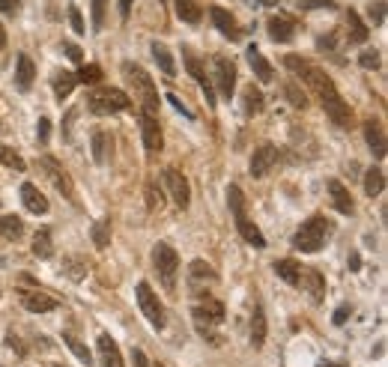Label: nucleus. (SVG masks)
<instances>
[{
  "instance_id": "obj_1",
  "label": "nucleus",
  "mask_w": 388,
  "mask_h": 367,
  "mask_svg": "<svg viewBox=\"0 0 388 367\" xmlns=\"http://www.w3.org/2000/svg\"><path fill=\"white\" fill-rule=\"evenodd\" d=\"M284 66L290 69L296 78L305 81V87L323 102V107H326V114L335 120V125H340V129H349V125H353V111H349V105L340 98L335 81H331L320 66H314V63L299 57V54H287Z\"/></svg>"
},
{
  "instance_id": "obj_2",
  "label": "nucleus",
  "mask_w": 388,
  "mask_h": 367,
  "mask_svg": "<svg viewBox=\"0 0 388 367\" xmlns=\"http://www.w3.org/2000/svg\"><path fill=\"white\" fill-rule=\"evenodd\" d=\"M123 75L129 81L134 98L141 102L143 114H156L159 111V90L152 84V78L138 66V63H123Z\"/></svg>"
},
{
  "instance_id": "obj_3",
  "label": "nucleus",
  "mask_w": 388,
  "mask_h": 367,
  "mask_svg": "<svg viewBox=\"0 0 388 367\" xmlns=\"http://www.w3.org/2000/svg\"><path fill=\"white\" fill-rule=\"evenodd\" d=\"M329 233H331V224L323 218V215H314L296 230L293 236V248L302 251V254H317V251L329 242Z\"/></svg>"
},
{
  "instance_id": "obj_4",
  "label": "nucleus",
  "mask_w": 388,
  "mask_h": 367,
  "mask_svg": "<svg viewBox=\"0 0 388 367\" xmlns=\"http://www.w3.org/2000/svg\"><path fill=\"white\" fill-rule=\"evenodd\" d=\"M152 266H156L161 284H165L167 290H174L176 286V272H179V257H176V251L170 248L167 242H159V245L152 248Z\"/></svg>"
},
{
  "instance_id": "obj_5",
  "label": "nucleus",
  "mask_w": 388,
  "mask_h": 367,
  "mask_svg": "<svg viewBox=\"0 0 388 367\" xmlns=\"http://www.w3.org/2000/svg\"><path fill=\"white\" fill-rule=\"evenodd\" d=\"M90 111L96 116H108V114H116V111H125V107L132 105V98L123 93V90H99L87 98Z\"/></svg>"
},
{
  "instance_id": "obj_6",
  "label": "nucleus",
  "mask_w": 388,
  "mask_h": 367,
  "mask_svg": "<svg viewBox=\"0 0 388 367\" xmlns=\"http://www.w3.org/2000/svg\"><path fill=\"white\" fill-rule=\"evenodd\" d=\"M224 319V304L210 299V295H201V304H194V322L201 328L203 337H212V322Z\"/></svg>"
},
{
  "instance_id": "obj_7",
  "label": "nucleus",
  "mask_w": 388,
  "mask_h": 367,
  "mask_svg": "<svg viewBox=\"0 0 388 367\" xmlns=\"http://www.w3.org/2000/svg\"><path fill=\"white\" fill-rule=\"evenodd\" d=\"M39 165L45 170V176L51 179V185L57 188V191L66 197V200H75V182H72V176L66 174V167H63L57 158H51V156H42Z\"/></svg>"
},
{
  "instance_id": "obj_8",
  "label": "nucleus",
  "mask_w": 388,
  "mask_h": 367,
  "mask_svg": "<svg viewBox=\"0 0 388 367\" xmlns=\"http://www.w3.org/2000/svg\"><path fill=\"white\" fill-rule=\"evenodd\" d=\"M138 304H141V311H143V317H147L156 328H165V308H161V302H159V295L152 293V286L147 281H141L138 284Z\"/></svg>"
},
{
  "instance_id": "obj_9",
  "label": "nucleus",
  "mask_w": 388,
  "mask_h": 367,
  "mask_svg": "<svg viewBox=\"0 0 388 367\" xmlns=\"http://www.w3.org/2000/svg\"><path fill=\"white\" fill-rule=\"evenodd\" d=\"M212 69H215V84H218L221 96H233V90H236V66H233V60L224 57V54H215Z\"/></svg>"
},
{
  "instance_id": "obj_10",
  "label": "nucleus",
  "mask_w": 388,
  "mask_h": 367,
  "mask_svg": "<svg viewBox=\"0 0 388 367\" xmlns=\"http://www.w3.org/2000/svg\"><path fill=\"white\" fill-rule=\"evenodd\" d=\"M165 185L170 197H174V203L179 206V209H188V203H192V191H188V179L183 176V170L176 167H167L165 170Z\"/></svg>"
},
{
  "instance_id": "obj_11",
  "label": "nucleus",
  "mask_w": 388,
  "mask_h": 367,
  "mask_svg": "<svg viewBox=\"0 0 388 367\" xmlns=\"http://www.w3.org/2000/svg\"><path fill=\"white\" fill-rule=\"evenodd\" d=\"M275 161H278V149H275V143H260V147L254 149V156H251V176H266L269 170L275 167Z\"/></svg>"
},
{
  "instance_id": "obj_12",
  "label": "nucleus",
  "mask_w": 388,
  "mask_h": 367,
  "mask_svg": "<svg viewBox=\"0 0 388 367\" xmlns=\"http://www.w3.org/2000/svg\"><path fill=\"white\" fill-rule=\"evenodd\" d=\"M183 60H185V66H188V72H192V78L201 84V90H203V96H206V102H210V107H215V93H212V81L206 78V72H203V63L194 57L192 51H183Z\"/></svg>"
},
{
  "instance_id": "obj_13",
  "label": "nucleus",
  "mask_w": 388,
  "mask_h": 367,
  "mask_svg": "<svg viewBox=\"0 0 388 367\" xmlns=\"http://www.w3.org/2000/svg\"><path fill=\"white\" fill-rule=\"evenodd\" d=\"M141 138H143V147H147L150 152H161V147H165V138H161L159 120L152 114H143L141 116Z\"/></svg>"
},
{
  "instance_id": "obj_14",
  "label": "nucleus",
  "mask_w": 388,
  "mask_h": 367,
  "mask_svg": "<svg viewBox=\"0 0 388 367\" xmlns=\"http://www.w3.org/2000/svg\"><path fill=\"white\" fill-rule=\"evenodd\" d=\"M21 302H24V308L27 311H33V313H48V311H57V299L48 293H42V290H21Z\"/></svg>"
},
{
  "instance_id": "obj_15",
  "label": "nucleus",
  "mask_w": 388,
  "mask_h": 367,
  "mask_svg": "<svg viewBox=\"0 0 388 367\" xmlns=\"http://www.w3.org/2000/svg\"><path fill=\"white\" fill-rule=\"evenodd\" d=\"M210 18H212V24L218 27V33H221V36H227V39L236 42L239 36H242V33H239V27H236V18H233V15L227 12V9L212 6V9H210Z\"/></svg>"
},
{
  "instance_id": "obj_16",
  "label": "nucleus",
  "mask_w": 388,
  "mask_h": 367,
  "mask_svg": "<svg viewBox=\"0 0 388 367\" xmlns=\"http://www.w3.org/2000/svg\"><path fill=\"white\" fill-rule=\"evenodd\" d=\"M329 197H331V203H335V209L340 215H353L356 203H353V197H349L347 185L340 182V179H329Z\"/></svg>"
},
{
  "instance_id": "obj_17",
  "label": "nucleus",
  "mask_w": 388,
  "mask_h": 367,
  "mask_svg": "<svg viewBox=\"0 0 388 367\" xmlns=\"http://www.w3.org/2000/svg\"><path fill=\"white\" fill-rule=\"evenodd\" d=\"M266 30L275 42H290L296 36V24H293V18H287V15H272L266 21Z\"/></svg>"
},
{
  "instance_id": "obj_18",
  "label": "nucleus",
  "mask_w": 388,
  "mask_h": 367,
  "mask_svg": "<svg viewBox=\"0 0 388 367\" xmlns=\"http://www.w3.org/2000/svg\"><path fill=\"white\" fill-rule=\"evenodd\" d=\"M96 349H99V358H102V367H123V355L116 340H111L108 335H99Z\"/></svg>"
},
{
  "instance_id": "obj_19",
  "label": "nucleus",
  "mask_w": 388,
  "mask_h": 367,
  "mask_svg": "<svg viewBox=\"0 0 388 367\" xmlns=\"http://www.w3.org/2000/svg\"><path fill=\"white\" fill-rule=\"evenodd\" d=\"M18 191H21V200H24V206H27L30 212H36V215L48 212V200H45V194H42L33 182H24L21 188H18Z\"/></svg>"
},
{
  "instance_id": "obj_20",
  "label": "nucleus",
  "mask_w": 388,
  "mask_h": 367,
  "mask_svg": "<svg viewBox=\"0 0 388 367\" xmlns=\"http://www.w3.org/2000/svg\"><path fill=\"white\" fill-rule=\"evenodd\" d=\"M365 138H367V147H371L374 156H376V158H385V132H382L380 120H367Z\"/></svg>"
},
{
  "instance_id": "obj_21",
  "label": "nucleus",
  "mask_w": 388,
  "mask_h": 367,
  "mask_svg": "<svg viewBox=\"0 0 388 367\" xmlns=\"http://www.w3.org/2000/svg\"><path fill=\"white\" fill-rule=\"evenodd\" d=\"M367 36H371L367 24H362V18H358L356 9H349L347 12V39H349V45H362V42H367Z\"/></svg>"
},
{
  "instance_id": "obj_22",
  "label": "nucleus",
  "mask_w": 388,
  "mask_h": 367,
  "mask_svg": "<svg viewBox=\"0 0 388 367\" xmlns=\"http://www.w3.org/2000/svg\"><path fill=\"white\" fill-rule=\"evenodd\" d=\"M78 84V78H75V72H69V69H60V72H54V78H51V87H54V96L60 98H66L72 96V90H75Z\"/></svg>"
},
{
  "instance_id": "obj_23",
  "label": "nucleus",
  "mask_w": 388,
  "mask_h": 367,
  "mask_svg": "<svg viewBox=\"0 0 388 367\" xmlns=\"http://www.w3.org/2000/svg\"><path fill=\"white\" fill-rule=\"evenodd\" d=\"M248 63H251V69H254V75H257V81H263V84H269V81L275 78V72H272V66H269V60L263 57V54L257 51V45H251L248 48Z\"/></svg>"
},
{
  "instance_id": "obj_24",
  "label": "nucleus",
  "mask_w": 388,
  "mask_h": 367,
  "mask_svg": "<svg viewBox=\"0 0 388 367\" xmlns=\"http://www.w3.org/2000/svg\"><path fill=\"white\" fill-rule=\"evenodd\" d=\"M33 78H36L33 60L27 57V54H18V72H15V84H18V90H30Z\"/></svg>"
},
{
  "instance_id": "obj_25",
  "label": "nucleus",
  "mask_w": 388,
  "mask_h": 367,
  "mask_svg": "<svg viewBox=\"0 0 388 367\" xmlns=\"http://www.w3.org/2000/svg\"><path fill=\"white\" fill-rule=\"evenodd\" d=\"M90 149H93V158H96V165H105L108 161V149H111V134L102 132V129H96L93 134H90Z\"/></svg>"
},
{
  "instance_id": "obj_26",
  "label": "nucleus",
  "mask_w": 388,
  "mask_h": 367,
  "mask_svg": "<svg viewBox=\"0 0 388 367\" xmlns=\"http://www.w3.org/2000/svg\"><path fill=\"white\" fill-rule=\"evenodd\" d=\"M299 284L311 293V299H314V302H323V295H326V290H323V286H326V281H323V275H320V272H314V269H311V272L299 275Z\"/></svg>"
},
{
  "instance_id": "obj_27",
  "label": "nucleus",
  "mask_w": 388,
  "mask_h": 367,
  "mask_svg": "<svg viewBox=\"0 0 388 367\" xmlns=\"http://www.w3.org/2000/svg\"><path fill=\"white\" fill-rule=\"evenodd\" d=\"M236 227H239L242 239H245L248 245H254V248H263V245H266L263 233H260L257 224H251V221H248V215H242V218H236Z\"/></svg>"
},
{
  "instance_id": "obj_28",
  "label": "nucleus",
  "mask_w": 388,
  "mask_h": 367,
  "mask_svg": "<svg viewBox=\"0 0 388 367\" xmlns=\"http://www.w3.org/2000/svg\"><path fill=\"white\" fill-rule=\"evenodd\" d=\"M176 3V15L183 18L185 24H201V18H203V9L197 0H174Z\"/></svg>"
},
{
  "instance_id": "obj_29",
  "label": "nucleus",
  "mask_w": 388,
  "mask_h": 367,
  "mask_svg": "<svg viewBox=\"0 0 388 367\" xmlns=\"http://www.w3.org/2000/svg\"><path fill=\"white\" fill-rule=\"evenodd\" d=\"M152 57H156L159 69L165 72L167 78H174V75H176V63H174V57H170L167 45H161V42H152Z\"/></svg>"
},
{
  "instance_id": "obj_30",
  "label": "nucleus",
  "mask_w": 388,
  "mask_h": 367,
  "mask_svg": "<svg viewBox=\"0 0 388 367\" xmlns=\"http://www.w3.org/2000/svg\"><path fill=\"white\" fill-rule=\"evenodd\" d=\"M275 275H278V277H284L287 284L299 286L302 269H299V263H293V260H275Z\"/></svg>"
},
{
  "instance_id": "obj_31",
  "label": "nucleus",
  "mask_w": 388,
  "mask_h": 367,
  "mask_svg": "<svg viewBox=\"0 0 388 367\" xmlns=\"http://www.w3.org/2000/svg\"><path fill=\"white\" fill-rule=\"evenodd\" d=\"M385 191V176H382V170L380 167H371L365 174V194L367 197H380Z\"/></svg>"
},
{
  "instance_id": "obj_32",
  "label": "nucleus",
  "mask_w": 388,
  "mask_h": 367,
  "mask_svg": "<svg viewBox=\"0 0 388 367\" xmlns=\"http://www.w3.org/2000/svg\"><path fill=\"white\" fill-rule=\"evenodd\" d=\"M242 111H245L248 116L263 111V93H260V90H257L254 84L245 87V93H242Z\"/></svg>"
},
{
  "instance_id": "obj_33",
  "label": "nucleus",
  "mask_w": 388,
  "mask_h": 367,
  "mask_svg": "<svg viewBox=\"0 0 388 367\" xmlns=\"http://www.w3.org/2000/svg\"><path fill=\"white\" fill-rule=\"evenodd\" d=\"M263 340H266V313L263 308H254V317H251V344L263 346Z\"/></svg>"
},
{
  "instance_id": "obj_34",
  "label": "nucleus",
  "mask_w": 388,
  "mask_h": 367,
  "mask_svg": "<svg viewBox=\"0 0 388 367\" xmlns=\"http://www.w3.org/2000/svg\"><path fill=\"white\" fill-rule=\"evenodd\" d=\"M63 340H66V346L72 349V353H75V358H78V361L81 364H93V355H90V349L84 346V344H81V340L75 337V335H72V331H63Z\"/></svg>"
},
{
  "instance_id": "obj_35",
  "label": "nucleus",
  "mask_w": 388,
  "mask_h": 367,
  "mask_svg": "<svg viewBox=\"0 0 388 367\" xmlns=\"http://www.w3.org/2000/svg\"><path fill=\"white\" fill-rule=\"evenodd\" d=\"M21 233H24L21 218H15V215H6V218H0V236H6V239H18Z\"/></svg>"
},
{
  "instance_id": "obj_36",
  "label": "nucleus",
  "mask_w": 388,
  "mask_h": 367,
  "mask_svg": "<svg viewBox=\"0 0 388 367\" xmlns=\"http://www.w3.org/2000/svg\"><path fill=\"white\" fill-rule=\"evenodd\" d=\"M93 242H96L99 251L108 248V242H111V218H102V221L93 224Z\"/></svg>"
},
{
  "instance_id": "obj_37",
  "label": "nucleus",
  "mask_w": 388,
  "mask_h": 367,
  "mask_svg": "<svg viewBox=\"0 0 388 367\" xmlns=\"http://www.w3.org/2000/svg\"><path fill=\"white\" fill-rule=\"evenodd\" d=\"M227 203H230L233 218H242V215H245V197H242V188L239 185H230L227 188Z\"/></svg>"
},
{
  "instance_id": "obj_38",
  "label": "nucleus",
  "mask_w": 388,
  "mask_h": 367,
  "mask_svg": "<svg viewBox=\"0 0 388 367\" xmlns=\"http://www.w3.org/2000/svg\"><path fill=\"white\" fill-rule=\"evenodd\" d=\"M33 251H36V257H51V254H54V245H51V230H48V227L36 233V239H33Z\"/></svg>"
},
{
  "instance_id": "obj_39",
  "label": "nucleus",
  "mask_w": 388,
  "mask_h": 367,
  "mask_svg": "<svg viewBox=\"0 0 388 367\" xmlns=\"http://www.w3.org/2000/svg\"><path fill=\"white\" fill-rule=\"evenodd\" d=\"M0 165H6V167H12V170H18V174H21V170H27V165H24V158L18 156L15 149H9V147H3V143H0Z\"/></svg>"
},
{
  "instance_id": "obj_40",
  "label": "nucleus",
  "mask_w": 388,
  "mask_h": 367,
  "mask_svg": "<svg viewBox=\"0 0 388 367\" xmlns=\"http://www.w3.org/2000/svg\"><path fill=\"white\" fill-rule=\"evenodd\" d=\"M63 269H66V272H69L72 277H75V281H81V277L87 275V263H84L81 257H69L66 263H63Z\"/></svg>"
},
{
  "instance_id": "obj_41",
  "label": "nucleus",
  "mask_w": 388,
  "mask_h": 367,
  "mask_svg": "<svg viewBox=\"0 0 388 367\" xmlns=\"http://www.w3.org/2000/svg\"><path fill=\"white\" fill-rule=\"evenodd\" d=\"M75 78L81 81V84H96V81H102V69H99L96 63H90V66H84V69H81Z\"/></svg>"
},
{
  "instance_id": "obj_42",
  "label": "nucleus",
  "mask_w": 388,
  "mask_h": 367,
  "mask_svg": "<svg viewBox=\"0 0 388 367\" xmlns=\"http://www.w3.org/2000/svg\"><path fill=\"white\" fill-rule=\"evenodd\" d=\"M105 6H108V0H93V27L96 30L105 27Z\"/></svg>"
},
{
  "instance_id": "obj_43",
  "label": "nucleus",
  "mask_w": 388,
  "mask_h": 367,
  "mask_svg": "<svg viewBox=\"0 0 388 367\" xmlns=\"http://www.w3.org/2000/svg\"><path fill=\"white\" fill-rule=\"evenodd\" d=\"M69 24H72V30H75V33H84L87 30L84 18H81V12H78V6H69Z\"/></svg>"
},
{
  "instance_id": "obj_44",
  "label": "nucleus",
  "mask_w": 388,
  "mask_h": 367,
  "mask_svg": "<svg viewBox=\"0 0 388 367\" xmlns=\"http://www.w3.org/2000/svg\"><path fill=\"white\" fill-rule=\"evenodd\" d=\"M358 63H362V66H365V69H376V66H380V54H376V51H371V48H367V51L362 54V57H358Z\"/></svg>"
},
{
  "instance_id": "obj_45",
  "label": "nucleus",
  "mask_w": 388,
  "mask_h": 367,
  "mask_svg": "<svg viewBox=\"0 0 388 367\" xmlns=\"http://www.w3.org/2000/svg\"><path fill=\"white\" fill-rule=\"evenodd\" d=\"M192 275L194 277H215V272L203 263V260H194V263H192Z\"/></svg>"
},
{
  "instance_id": "obj_46",
  "label": "nucleus",
  "mask_w": 388,
  "mask_h": 367,
  "mask_svg": "<svg viewBox=\"0 0 388 367\" xmlns=\"http://www.w3.org/2000/svg\"><path fill=\"white\" fill-rule=\"evenodd\" d=\"M147 200H150V209H161V194L156 191V182L147 185Z\"/></svg>"
},
{
  "instance_id": "obj_47",
  "label": "nucleus",
  "mask_w": 388,
  "mask_h": 367,
  "mask_svg": "<svg viewBox=\"0 0 388 367\" xmlns=\"http://www.w3.org/2000/svg\"><path fill=\"white\" fill-rule=\"evenodd\" d=\"M371 18H374V24H385V3L382 0H376V3L371 6Z\"/></svg>"
},
{
  "instance_id": "obj_48",
  "label": "nucleus",
  "mask_w": 388,
  "mask_h": 367,
  "mask_svg": "<svg viewBox=\"0 0 388 367\" xmlns=\"http://www.w3.org/2000/svg\"><path fill=\"white\" fill-rule=\"evenodd\" d=\"M48 134H51V123L42 116V120H39V129H36V140H39V143H48Z\"/></svg>"
},
{
  "instance_id": "obj_49",
  "label": "nucleus",
  "mask_w": 388,
  "mask_h": 367,
  "mask_svg": "<svg viewBox=\"0 0 388 367\" xmlns=\"http://www.w3.org/2000/svg\"><path fill=\"white\" fill-rule=\"evenodd\" d=\"M6 344H9V346H12V349H15V353H18V355H24V353H27V346L21 344V337H18V335H15V331H9V335H6Z\"/></svg>"
},
{
  "instance_id": "obj_50",
  "label": "nucleus",
  "mask_w": 388,
  "mask_h": 367,
  "mask_svg": "<svg viewBox=\"0 0 388 367\" xmlns=\"http://www.w3.org/2000/svg\"><path fill=\"white\" fill-rule=\"evenodd\" d=\"M287 96H290V102H293L296 107H305V105H308V98H305V96H302V93H299V90H296L293 84L287 87Z\"/></svg>"
},
{
  "instance_id": "obj_51",
  "label": "nucleus",
  "mask_w": 388,
  "mask_h": 367,
  "mask_svg": "<svg viewBox=\"0 0 388 367\" xmlns=\"http://www.w3.org/2000/svg\"><path fill=\"white\" fill-rule=\"evenodd\" d=\"M60 48H63V51H66V57H69V60H75V63H81V48H78V45H75V42H63V45H60Z\"/></svg>"
},
{
  "instance_id": "obj_52",
  "label": "nucleus",
  "mask_w": 388,
  "mask_h": 367,
  "mask_svg": "<svg viewBox=\"0 0 388 367\" xmlns=\"http://www.w3.org/2000/svg\"><path fill=\"white\" fill-rule=\"evenodd\" d=\"M167 102H170V105H174V107H176V111H179V114H185V120H194V114H192V111H188V107H185L183 102H179V98H176L174 93H167Z\"/></svg>"
},
{
  "instance_id": "obj_53",
  "label": "nucleus",
  "mask_w": 388,
  "mask_h": 367,
  "mask_svg": "<svg viewBox=\"0 0 388 367\" xmlns=\"http://www.w3.org/2000/svg\"><path fill=\"white\" fill-rule=\"evenodd\" d=\"M0 9H3L6 15H15L18 9H21V0H0Z\"/></svg>"
},
{
  "instance_id": "obj_54",
  "label": "nucleus",
  "mask_w": 388,
  "mask_h": 367,
  "mask_svg": "<svg viewBox=\"0 0 388 367\" xmlns=\"http://www.w3.org/2000/svg\"><path fill=\"white\" fill-rule=\"evenodd\" d=\"M317 6L335 9V3H331V0H302V9H317Z\"/></svg>"
},
{
  "instance_id": "obj_55",
  "label": "nucleus",
  "mask_w": 388,
  "mask_h": 367,
  "mask_svg": "<svg viewBox=\"0 0 388 367\" xmlns=\"http://www.w3.org/2000/svg\"><path fill=\"white\" fill-rule=\"evenodd\" d=\"M349 311H353V308H349V304H340V308H338V313H335V326H344V322H347V317H349Z\"/></svg>"
},
{
  "instance_id": "obj_56",
  "label": "nucleus",
  "mask_w": 388,
  "mask_h": 367,
  "mask_svg": "<svg viewBox=\"0 0 388 367\" xmlns=\"http://www.w3.org/2000/svg\"><path fill=\"white\" fill-rule=\"evenodd\" d=\"M132 358H134V367H147V355L141 349H132Z\"/></svg>"
},
{
  "instance_id": "obj_57",
  "label": "nucleus",
  "mask_w": 388,
  "mask_h": 367,
  "mask_svg": "<svg viewBox=\"0 0 388 367\" xmlns=\"http://www.w3.org/2000/svg\"><path fill=\"white\" fill-rule=\"evenodd\" d=\"M132 3H134V0H120V15H123V18H129Z\"/></svg>"
},
{
  "instance_id": "obj_58",
  "label": "nucleus",
  "mask_w": 388,
  "mask_h": 367,
  "mask_svg": "<svg viewBox=\"0 0 388 367\" xmlns=\"http://www.w3.org/2000/svg\"><path fill=\"white\" fill-rule=\"evenodd\" d=\"M0 48H6V30H3V24H0Z\"/></svg>"
},
{
  "instance_id": "obj_59",
  "label": "nucleus",
  "mask_w": 388,
  "mask_h": 367,
  "mask_svg": "<svg viewBox=\"0 0 388 367\" xmlns=\"http://www.w3.org/2000/svg\"><path fill=\"white\" fill-rule=\"evenodd\" d=\"M358 266H362V263H358V254H353V257H349V269H358Z\"/></svg>"
},
{
  "instance_id": "obj_60",
  "label": "nucleus",
  "mask_w": 388,
  "mask_h": 367,
  "mask_svg": "<svg viewBox=\"0 0 388 367\" xmlns=\"http://www.w3.org/2000/svg\"><path fill=\"white\" fill-rule=\"evenodd\" d=\"M257 3H263V6H278L281 0H257Z\"/></svg>"
},
{
  "instance_id": "obj_61",
  "label": "nucleus",
  "mask_w": 388,
  "mask_h": 367,
  "mask_svg": "<svg viewBox=\"0 0 388 367\" xmlns=\"http://www.w3.org/2000/svg\"><path fill=\"white\" fill-rule=\"evenodd\" d=\"M320 367H347V364H320Z\"/></svg>"
}]
</instances>
